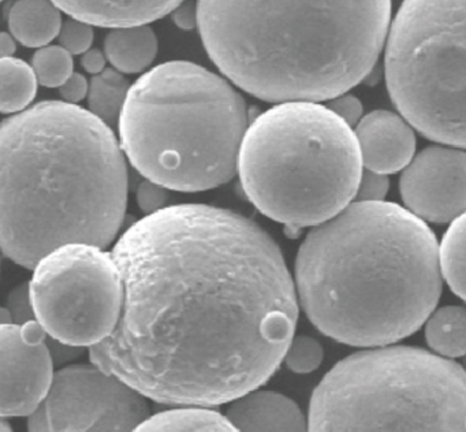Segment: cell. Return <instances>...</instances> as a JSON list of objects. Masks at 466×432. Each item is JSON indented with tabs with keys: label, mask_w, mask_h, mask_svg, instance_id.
<instances>
[{
	"label": "cell",
	"mask_w": 466,
	"mask_h": 432,
	"mask_svg": "<svg viewBox=\"0 0 466 432\" xmlns=\"http://www.w3.org/2000/svg\"><path fill=\"white\" fill-rule=\"evenodd\" d=\"M88 81L86 77L80 73H73L64 84L59 87V93L65 103L75 104L80 103L81 100L88 95Z\"/></svg>",
	"instance_id": "30"
},
{
	"label": "cell",
	"mask_w": 466,
	"mask_h": 432,
	"mask_svg": "<svg viewBox=\"0 0 466 432\" xmlns=\"http://www.w3.org/2000/svg\"><path fill=\"white\" fill-rule=\"evenodd\" d=\"M31 67L37 84L59 87L72 76L75 62L72 55L61 46H47L35 52Z\"/></svg>",
	"instance_id": "23"
},
{
	"label": "cell",
	"mask_w": 466,
	"mask_h": 432,
	"mask_svg": "<svg viewBox=\"0 0 466 432\" xmlns=\"http://www.w3.org/2000/svg\"><path fill=\"white\" fill-rule=\"evenodd\" d=\"M129 175L113 129L47 100L0 123V251L34 270L56 249H105L124 224Z\"/></svg>",
	"instance_id": "2"
},
{
	"label": "cell",
	"mask_w": 466,
	"mask_h": 432,
	"mask_svg": "<svg viewBox=\"0 0 466 432\" xmlns=\"http://www.w3.org/2000/svg\"><path fill=\"white\" fill-rule=\"evenodd\" d=\"M54 365L47 342L29 344L20 324H0V418L36 412L53 383Z\"/></svg>",
	"instance_id": "12"
},
{
	"label": "cell",
	"mask_w": 466,
	"mask_h": 432,
	"mask_svg": "<svg viewBox=\"0 0 466 432\" xmlns=\"http://www.w3.org/2000/svg\"><path fill=\"white\" fill-rule=\"evenodd\" d=\"M389 188L390 180L387 175L367 170V171H362L361 178H360L354 200L361 202L384 201Z\"/></svg>",
	"instance_id": "26"
},
{
	"label": "cell",
	"mask_w": 466,
	"mask_h": 432,
	"mask_svg": "<svg viewBox=\"0 0 466 432\" xmlns=\"http://www.w3.org/2000/svg\"><path fill=\"white\" fill-rule=\"evenodd\" d=\"M177 26L190 30L198 26V5L192 2L179 3L178 7L171 13Z\"/></svg>",
	"instance_id": "31"
},
{
	"label": "cell",
	"mask_w": 466,
	"mask_h": 432,
	"mask_svg": "<svg viewBox=\"0 0 466 432\" xmlns=\"http://www.w3.org/2000/svg\"><path fill=\"white\" fill-rule=\"evenodd\" d=\"M88 87L89 112L102 120L108 128L118 125L127 92L129 81L116 68H105L92 77Z\"/></svg>",
	"instance_id": "20"
},
{
	"label": "cell",
	"mask_w": 466,
	"mask_h": 432,
	"mask_svg": "<svg viewBox=\"0 0 466 432\" xmlns=\"http://www.w3.org/2000/svg\"><path fill=\"white\" fill-rule=\"evenodd\" d=\"M462 365L420 347L340 360L310 398L309 432H465Z\"/></svg>",
	"instance_id": "7"
},
{
	"label": "cell",
	"mask_w": 466,
	"mask_h": 432,
	"mask_svg": "<svg viewBox=\"0 0 466 432\" xmlns=\"http://www.w3.org/2000/svg\"><path fill=\"white\" fill-rule=\"evenodd\" d=\"M438 262L441 279L451 292L465 298V215L450 223L441 245H438Z\"/></svg>",
	"instance_id": "22"
},
{
	"label": "cell",
	"mask_w": 466,
	"mask_h": 432,
	"mask_svg": "<svg viewBox=\"0 0 466 432\" xmlns=\"http://www.w3.org/2000/svg\"><path fill=\"white\" fill-rule=\"evenodd\" d=\"M81 65H83L84 70L96 76L106 68L105 54L97 48L88 49L81 57Z\"/></svg>",
	"instance_id": "32"
},
{
	"label": "cell",
	"mask_w": 466,
	"mask_h": 432,
	"mask_svg": "<svg viewBox=\"0 0 466 432\" xmlns=\"http://www.w3.org/2000/svg\"><path fill=\"white\" fill-rule=\"evenodd\" d=\"M151 416L148 401L92 364H69L28 417V432H133Z\"/></svg>",
	"instance_id": "10"
},
{
	"label": "cell",
	"mask_w": 466,
	"mask_h": 432,
	"mask_svg": "<svg viewBox=\"0 0 466 432\" xmlns=\"http://www.w3.org/2000/svg\"><path fill=\"white\" fill-rule=\"evenodd\" d=\"M327 108L337 115L340 120L346 123L349 128H353L361 119L362 115V104L356 96L353 95H343L337 96V98L329 100V106Z\"/></svg>",
	"instance_id": "28"
},
{
	"label": "cell",
	"mask_w": 466,
	"mask_h": 432,
	"mask_svg": "<svg viewBox=\"0 0 466 432\" xmlns=\"http://www.w3.org/2000/svg\"><path fill=\"white\" fill-rule=\"evenodd\" d=\"M113 259L124 300L92 365L144 398L212 407L258 390L294 336L299 300L279 246L223 208L179 204L133 223Z\"/></svg>",
	"instance_id": "1"
},
{
	"label": "cell",
	"mask_w": 466,
	"mask_h": 432,
	"mask_svg": "<svg viewBox=\"0 0 466 432\" xmlns=\"http://www.w3.org/2000/svg\"><path fill=\"white\" fill-rule=\"evenodd\" d=\"M116 126L122 152L147 180L195 193L237 174L248 108L225 78L176 60L130 87Z\"/></svg>",
	"instance_id": "5"
},
{
	"label": "cell",
	"mask_w": 466,
	"mask_h": 432,
	"mask_svg": "<svg viewBox=\"0 0 466 432\" xmlns=\"http://www.w3.org/2000/svg\"><path fill=\"white\" fill-rule=\"evenodd\" d=\"M0 432H13L12 427L5 418H0Z\"/></svg>",
	"instance_id": "35"
},
{
	"label": "cell",
	"mask_w": 466,
	"mask_h": 432,
	"mask_svg": "<svg viewBox=\"0 0 466 432\" xmlns=\"http://www.w3.org/2000/svg\"><path fill=\"white\" fill-rule=\"evenodd\" d=\"M17 46H15V38L9 33L0 32V59L13 57Z\"/></svg>",
	"instance_id": "33"
},
{
	"label": "cell",
	"mask_w": 466,
	"mask_h": 432,
	"mask_svg": "<svg viewBox=\"0 0 466 432\" xmlns=\"http://www.w3.org/2000/svg\"><path fill=\"white\" fill-rule=\"evenodd\" d=\"M62 13L89 26L113 30L146 26L173 13L181 2H54Z\"/></svg>",
	"instance_id": "15"
},
{
	"label": "cell",
	"mask_w": 466,
	"mask_h": 432,
	"mask_svg": "<svg viewBox=\"0 0 466 432\" xmlns=\"http://www.w3.org/2000/svg\"><path fill=\"white\" fill-rule=\"evenodd\" d=\"M105 57L116 71L137 74L147 70L157 55V37L146 26L111 30L105 40Z\"/></svg>",
	"instance_id": "16"
},
{
	"label": "cell",
	"mask_w": 466,
	"mask_h": 432,
	"mask_svg": "<svg viewBox=\"0 0 466 432\" xmlns=\"http://www.w3.org/2000/svg\"><path fill=\"white\" fill-rule=\"evenodd\" d=\"M133 432H238L225 415L211 407L181 406L155 413Z\"/></svg>",
	"instance_id": "18"
},
{
	"label": "cell",
	"mask_w": 466,
	"mask_h": 432,
	"mask_svg": "<svg viewBox=\"0 0 466 432\" xmlns=\"http://www.w3.org/2000/svg\"><path fill=\"white\" fill-rule=\"evenodd\" d=\"M168 201L167 189L151 182L144 180L137 189V204L143 212L147 215L157 212V211L166 208V202Z\"/></svg>",
	"instance_id": "27"
},
{
	"label": "cell",
	"mask_w": 466,
	"mask_h": 432,
	"mask_svg": "<svg viewBox=\"0 0 466 432\" xmlns=\"http://www.w3.org/2000/svg\"><path fill=\"white\" fill-rule=\"evenodd\" d=\"M62 26V11L51 2H17L9 13L13 38L29 48L47 46Z\"/></svg>",
	"instance_id": "17"
},
{
	"label": "cell",
	"mask_w": 466,
	"mask_h": 432,
	"mask_svg": "<svg viewBox=\"0 0 466 432\" xmlns=\"http://www.w3.org/2000/svg\"><path fill=\"white\" fill-rule=\"evenodd\" d=\"M237 171L263 215L302 229L350 205L364 170L351 128L327 107L299 101L278 104L248 126Z\"/></svg>",
	"instance_id": "6"
},
{
	"label": "cell",
	"mask_w": 466,
	"mask_h": 432,
	"mask_svg": "<svg viewBox=\"0 0 466 432\" xmlns=\"http://www.w3.org/2000/svg\"><path fill=\"white\" fill-rule=\"evenodd\" d=\"M324 349L312 336H293L283 355L286 366L296 374H309L323 363Z\"/></svg>",
	"instance_id": "24"
},
{
	"label": "cell",
	"mask_w": 466,
	"mask_h": 432,
	"mask_svg": "<svg viewBox=\"0 0 466 432\" xmlns=\"http://www.w3.org/2000/svg\"><path fill=\"white\" fill-rule=\"evenodd\" d=\"M59 43L70 55L86 54L94 43V27L77 19L69 18L62 22Z\"/></svg>",
	"instance_id": "25"
},
{
	"label": "cell",
	"mask_w": 466,
	"mask_h": 432,
	"mask_svg": "<svg viewBox=\"0 0 466 432\" xmlns=\"http://www.w3.org/2000/svg\"><path fill=\"white\" fill-rule=\"evenodd\" d=\"M463 0H408L389 27L386 81L406 122L427 139L465 148Z\"/></svg>",
	"instance_id": "8"
},
{
	"label": "cell",
	"mask_w": 466,
	"mask_h": 432,
	"mask_svg": "<svg viewBox=\"0 0 466 432\" xmlns=\"http://www.w3.org/2000/svg\"><path fill=\"white\" fill-rule=\"evenodd\" d=\"M7 309H9L13 323H15V324H23L28 320L35 319L31 298H29L28 284H21L10 293Z\"/></svg>",
	"instance_id": "29"
},
{
	"label": "cell",
	"mask_w": 466,
	"mask_h": 432,
	"mask_svg": "<svg viewBox=\"0 0 466 432\" xmlns=\"http://www.w3.org/2000/svg\"><path fill=\"white\" fill-rule=\"evenodd\" d=\"M35 319L48 336L80 349L105 341L119 320L124 289L113 254L69 243L43 257L28 284Z\"/></svg>",
	"instance_id": "9"
},
{
	"label": "cell",
	"mask_w": 466,
	"mask_h": 432,
	"mask_svg": "<svg viewBox=\"0 0 466 432\" xmlns=\"http://www.w3.org/2000/svg\"><path fill=\"white\" fill-rule=\"evenodd\" d=\"M362 167L379 174H394L405 169L416 152V136L409 123L394 112H370L353 131Z\"/></svg>",
	"instance_id": "13"
},
{
	"label": "cell",
	"mask_w": 466,
	"mask_h": 432,
	"mask_svg": "<svg viewBox=\"0 0 466 432\" xmlns=\"http://www.w3.org/2000/svg\"><path fill=\"white\" fill-rule=\"evenodd\" d=\"M9 323H13L9 309L0 306V324H9Z\"/></svg>",
	"instance_id": "34"
},
{
	"label": "cell",
	"mask_w": 466,
	"mask_h": 432,
	"mask_svg": "<svg viewBox=\"0 0 466 432\" xmlns=\"http://www.w3.org/2000/svg\"><path fill=\"white\" fill-rule=\"evenodd\" d=\"M466 155L454 147L425 148L403 169L400 191L411 215L431 223H451L465 215Z\"/></svg>",
	"instance_id": "11"
},
{
	"label": "cell",
	"mask_w": 466,
	"mask_h": 432,
	"mask_svg": "<svg viewBox=\"0 0 466 432\" xmlns=\"http://www.w3.org/2000/svg\"><path fill=\"white\" fill-rule=\"evenodd\" d=\"M391 2H198V27L217 67L271 103L331 100L376 65Z\"/></svg>",
	"instance_id": "4"
},
{
	"label": "cell",
	"mask_w": 466,
	"mask_h": 432,
	"mask_svg": "<svg viewBox=\"0 0 466 432\" xmlns=\"http://www.w3.org/2000/svg\"><path fill=\"white\" fill-rule=\"evenodd\" d=\"M425 339L439 357H462L466 349V314L463 306L436 309L425 320Z\"/></svg>",
	"instance_id": "19"
},
{
	"label": "cell",
	"mask_w": 466,
	"mask_h": 432,
	"mask_svg": "<svg viewBox=\"0 0 466 432\" xmlns=\"http://www.w3.org/2000/svg\"><path fill=\"white\" fill-rule=\"evenodd\" d=\"M441 286L435 234L394 202H351L313 227L297 254L305 314L350 346H387L416 333Z\"/></svg>",
	"instance_id": "3"
},
{
	"label": "cell",
	"mask_w": 466,
	"mask_h": 432,
	"mask_svg": "<svg viewBox=\"0 0 466 432\" xmlns=\"http://www.w3.org/2000/svg\"><path fill=\"white\" fill-rule=\"evenodd\" d=\"M37 79L28 63L17 57L0 59V112L20 114L35 100Z\"/></svg>",
	"instance_id": "21"
},
{
	"label": "cell",
	"mask_w": 466,
	"mask_h": 432,
	"mask_svg": "<svg viewBox=\"0 0 466 432\" xmlns=\"http://www.w3.org/2000/svg\"><path fill=\"white\" fill-rule=\"evenodd\" d=\"M225 416L238 432H309L299 405L277 391H250L231 401Z\"/></svg>",
	"instance_id": "14"
}]
</instances>
